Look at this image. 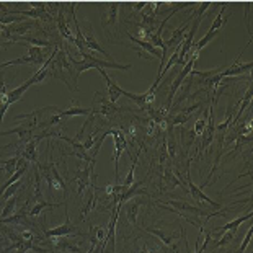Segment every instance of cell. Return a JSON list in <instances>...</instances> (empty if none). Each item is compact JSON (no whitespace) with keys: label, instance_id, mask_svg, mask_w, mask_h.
Segmentation results:
<instances>
[{"label":"cell","instance_id":"obj_1","mask_svg":"<svg viewBox=\"0 0 253 253\" xmlns=\"http://www.w3.org/2000/svg\"><path fill=\"white\" fill-rule=\"evenodd\" d=\"M47 77L57 79L67 85V88L71 91L79 90V75L75 72V69L72 66V62L69 61V52L57 49L54 59H52L51 66H49V74Z\"/></svg>","mask_w":253,"mask_h":253},{"label":"cell","instance_id":"obj_2","mask_svg":"<svg viewBox=\"0 0 253 253\" xmlns=\"http://www.w3.org/2000/svg\"><path fill=\"white\" fill-rule=\"evenodd\" d=\"M82 54V61H77V59L71 57L69 54V61L72 62V66L75 69L77 75H80L85 71H90V69H116V71H129L131 66L129 64H118V62H113V61H105V59H98L95 56H90L87 52H80Z\"/></svg>","mask_w":253,"mask_h":253},{"label":"cell","instance_id":"obj_3","mask_svg":"<svg viewBox=\"0 0 253 253\" xmlns=\"http://www.w3.org/2000/svg\"><path fill=\"white\" fill-rule=\"evenodd\" d=\"M41 173L44 176V180L47 181V188H49V193L52 196L67 198V185H66V181L62 180V176L59 175L54 164L51 162L47 165H41Z\"/></svg>","mask_w":253,"mask_h":253},{"label":"cell","instance_id":"obj_4","mask_svg":"<svg viewBox=\"0 0 253 253\" xmlns=\"http://www.w3.org/2000/svg\"><path fill=\"white\" fill-rule=\"evenodd\" d=\"M95 5L98 7L101 13V28L111 38V33H115L118 26V12H120L121 3L106 2V3H95Z\"/></svg>","mask_w":253,"mask_h":253},{"label":"cell","instance_id":"obj_5","mask_svg":"<svg viewBox=\"0 0 253 253\" xmlns=\"http://www.w3.org/2000/svg\"><path fill=\"white\" fill-rule=\"evenodd\" d=\"M162 206H167V208H171L173 209L175 214H178V216L185 217L188 222H191L190 216H195V217H206L209 219V214L206 211H203V209H199L196 206H193V204L186 203V201H180V199H169L165 204Z\"/></svg>","mask_w":253,"mask_h":253},{"label":"cell","instance_id":"obj_6","mask_svg":"<svg viewBox=\"0 0 253 253\" xmlns=\"http://www.w3.org/2000/svg\"><path fill=\"white\" fill-rule=\"evenodd\" d=\"M123 204L118 203L115 208H111V217L106 227V237H105V247L103 253H116V225H118V217H120Z\"/></svg>","mask_w":253,"mask_h":253},{"label":"cell","instance_id":"obj_7","mask_svg":"<svg viewBox=\"0 0 253 253\" xmlns=\"http://www.w3.org/2000/svg\"><path fill=\"white\" fill-rule=\"evenodd\" d=\"M193 51V49H191ZM198 57H199V52H195L193 51V56L190 57V61H188L186 64H185V67H183V71L176 75V79L171 82V85H170V90H169V98H167V103L164 105V106H167V108H170V105H171V101H173V96H175V93L178 91V88L181 87V84H183V80H185L188 75H190V72L193 71V67H195V64H196V61H198Z\"/></svg>","mask_w":253,"mask_h":253},{"label":"cell","instance_id":"obj_8","mask_svg":"<svg viewBox=\"0 0 253 253\" xmlns=\"http://www.w3.org/2000/svg\"><path fill=\"white\" fill-rule=\"evenodd\" d=\"M125 108H120L116 106V103H111V101L96 91L95 93V100H93V105H91V115H101L105 118H110V116H115L118 111H121Z\"/></svg>","mask_w":253,"mask_h":253},{"label":"cell","instance_id":"obj_9","mask_svg":"<svg viewBox=\"0 0 253 253\" xmlns=\"http://www.w3.org/2000/svg\"><path fill=\"white\" fill-rule=\"evenodd\" d=\"M108 136H113V141H115V154H113V162H115V180L118 183L120 180V169H118V160H120L121 154L127 150V141L126 136L123 134L120 129H108Z\"/></svg>","mask_w":253,"mask_h":253},{"label":"cell","instance_id":"obj_10","mask_svg":"<svg viewBox=\"0 0 253 253\" xmlns=\"http://www.w3.org/2000/svg\"><path fill=\"white\" fill-rule=\"evenodd\" d=\"M186 183H188V191L191 193L193 199H195L198 204H203V206H209V208H214V209L220 208L219 203L212 201V199L209 198L208 195H204V191L201 190V188L196 186L195 183H193L191 175H190V162H188V165H186Z\"/></svg>","mask_w":253,"mask_h":253},{"label":"cell","instance_id":"obj_11","mask_svg":"<svg viewBox=\"0 0 253 253\" xmlns=\"http://www.w3.org/2000/svg\"><path fill=\"white\" fill-rule=\"evenodd\" d=\"M249 44H250V41H249ZM249 44H247L244 49L240 51V54L235 57V61L232 66H229V67H224L222 71L219 72V77L220 79H227V77H235V75H240V74H247V72H250L252 71V67H253V62H242L240 61V57L242 54H244V51L249 47Z\"/></svg>","mask_w":253,"mask_h":253},{"label":"cell","instance_id":"obj_12","mask_svg":"<svg viewBox=\"0 0 253 253\" xmlns=\"http://www.w3.org/2000/svg\"><path fill=\"white\" fill-rule=\"evenodd\" d=\"M191 21H193V15L185 21V23H181L178 28L171 31V35L169 36V40L164 41L167 51H175V47H178L181 44L183 40L186 38V31L190 30V26H191Z\"/></svg>","mask_w":253,"mask_h":253},{"label":"cell","instance_id":"obj_13","mask_svg":"<svg viewBox=\"0 0 253 253\" xmlns=\"http://www.w3.org/2000/svg\"><path fill=\"white\" fill-rule=\"evenodd\" d=\"M72 235H77V229L75 225L71 222V217H69V212L66 209V222L57 225L54 229H47L44 230V237L46 239H61V237H72Z\"/></svg>","mask_w":253,"mask_h":253},{"label":"cell","instance_id":"obj_14","mask_svg":"<svg viewBox=\"0 0 253 253\" xmlns=\"http://www.w3.org/2000/svg\"><path fill=\"white\" fill-rule=\"evenodd\" d=\"M144 198L142 196H134L131 198L129 201H126L123 206H125V211H126V219L127 222L132 225V227H136L137 224V216H139V209L144 204Z\"/></svg>","mask_w":253,"mask_h":253},{"label":"cell","instance_id":"obj_15","mask_svg":"<svg viewBox=\"0 0 253 253\" xmlns=\"http://www.w3.org/2000/svg\"><path fill=\"white\" fill-rule=\"evenodd\" d=\"M129 40H131V42H134V44L137 46V52H139V56L144 57V59H152V57H162V51L159 49V47H155L150 44L149 41H141V40H137V38H134L129 35Z\"/></svg>","mask_w":253,"mask_h":253},{"label":"cell","instance_id":"obj_16","mask_svg":"<svg viewBox=\"0 0 253 253\" xmlns=\"http://www.w3.org/2000/svg\"><path fill=\"white\" fill-rule=\"evenodd\" d=\"M98 74L105 79V82H106V96H108V100L111 101V103H116V101L123 96V88L110 77L108 74H106L105 69H98Z\"/></svg>","mask_w":253,"mask_h":253},{"label":"cell","instance_id":"obj_17","mask_svg":"<svg viewBox=\"0 0 253 253\" xmlns=\"http://www.w3.org/2000/svg\"><path fill=\"white\" fill-rule=\"evenodd\" d=\"M212 108H214V105L211 106V113H209V118H208V126L206 129H204V132L201 134V152H206L209 145L212 144L214 141V137H216V125H214V113H212Z\"/></svg>","mask_w":253,"mask_h":253},{"label":"cell","instance_id":"obj_18","mask_svg":"<svg viewBox=\"0 0 253 253\" xmlns=\"http://www.w3.org/2000/svg\"><path fill=\"white\" fill-rule=\"evenodd\" d=\"M57 30L64 40H67L69 42L74 44V35L71 28H69L67 18H66V3H59V12H57Z\"/></svg>","mask_w":253,"mask_h":253},{"label":"cell","instance_id":"obj_19","mask_svg":"<svg viewBox=\"0 0 253 253\" xmlns=\"http://www.w3.org/2000/svg\"><path fill=\"white\" fill-rule=\"evenodd\" d=\"M183 185V181L178 178V175L171 170V167H165L164 169V175H162V181H160V191H169V190H175Z\"/></svg>","mask_w":253,"mask_h":253},{"label":"cell","instance_id":"obj_20","mask_svg":"<svg viewBox=\"0 0 253 253\" xmlns=\"http://www.w3.org/2000/svg\"><path fill=\"white\" fill-rule=\"evenodd\" d=\"M93 165L95 164H88V167H85L82 170H77V175H75V183H77V195L80 196L82 193L87 190L91 185V171H93Z\"/></svg>","mask_w":253,"mask_h":253},{"label":"cell","instance_id":"obj_21","mask_svg":"<svg viewBox=\"0 0 253 253\" xmlns=\"http://www.w3.org/2000/svg\"><path fill=\"white\" fill-rule=\"evenodd\" d=\"M87 25H88V28L87 31L84 33V40H85V49H91V51H96V52H100V54H103L106 57V61H111V54L108 51H105L103 47H101L98 44V41L95 40V35H93V30H91V25H90V21H87Z\"/></svg>","mask_w":253,"mask_h":253},{"label":"cell","instance_id":"obj_22","mask_svg":"<svg viewBox=\"0 0 253 253\" xmlns=\"http://www.w3.org/2000/svg\"><path fill=\"white\" fill-rule=\"evenodd\" d=\"M31 85H35V84H33V80H31V77H30L28 80H25V82L21 84L20 87L13 88V90H10L8 93L5 95V96H2L0 100H3L8 106H10V105H13V103H17V101L21 100V96L25 95V91L28 90V88L31 87Z\"/></svg>","mask_w":253,"mask_h":253},{"label":"cell","instance_id":"obj_23","mask_svg":"<svg viewBox=\"0 0 253 253\" xmlns=\"http://www.w3.org/2000/svg\"><path fill=\"white\" fill-rule=\"evenodd\" d=\"M40 139L33 137L31 141H28L26 144H23V147L20 149V155L21 159L26 160V162H38V152H36V145Z\"/></svg>","mask_w":253,"mask_h":253},{"label":"cell","instance_id":"obj_24","mask_svg":"<svg viewBox=\"0 0 253 253\" xmlns=\"http://www.w3.org/2000/svg\"><path fill=\"white\" fill-rule=\"evenodd\" d=\"M252 93H253V90H252V85H249V88H247L245 91V95H244V98H242L240 101V108H239V113L232 118V125H239V120H240V116L244 115V111L249 108L250 103H252Z\"/></svg>","mask_w":253,"mask_h":253},{"label":"cell","instance_id":"obj_25","mask_svg":"<svg viewBox=\"0 0 253 253\" xmlns=\"http://www.w3.org/2000/svg\"><path fill=\"white\" fill-rule=\"evenodd\" d=\"M147 232H150L155 237H159V239L164 242V245H167V247H171L175 242H178V235H176V234H165L164 230H160V229L147 227Z\"/></svg>","mask_w":253,"mask_h":253},{"label":"cell","instance_id":"obj_26","mask_svg":"<svg viewBox=\"0 0 253 253\" xmlns=\"http://www.w3.org/2000/svg\"><path fill=\"white\" fill-rule=\"evenodd\" d=\"M252 217H253V214H252V209H250V211L247 212L245 216H242V217H237V219H234V220H230V222L225 224L222 229H216V232H219V235H220V234L227 232V230H237V229H239V225L244 224L245 220H250Z\"/></svg>","mask_w":253,"mask_h":253},{"label":"cell","instance_id":"obj_27","mask_svg":"<svg viewBox=\"0 0 253 253\" xmlns=\"http://www.w3.org/2000/svg\"><path fill=\"white\" fill-rule=\"evenodd\" d=\"M59 118H69V116H90L91 108H80V106H71L67 110H59Z\"/></svg>","mask_w":253,"mask_h":253},{"label":"cell","instance_id":"obj_28","mask_svg":"<svg viewBox=\"0 0 253 253\" xmlns=\"http://www.w3.org/2000/svg\"><path fill=\"white\" fill-rule=\"evenodd\" d=\"M57 206H61V203H49V201H38L33 208H31V211H30V214L28 216L30 217H38L40 214H42V211L44 209H54V208H57Z\"/></svg>","mask_w":253,"mask_h":253},{"label":"cell","instance_id":"obj_29","mask_svg":"<svg viewBox=\"0 0 253 253\" xmlns=\"http://www.w3.org/2000/svg\"><path fill=\"white\" fill-rule=\"evenodd\" d=\"M222 5V8L219 10V13H217V17L214 18V21H212V25H211V28H209L208 31H219L222 26L225 25V21H227V17H225V10L229 8V5L230 3H220Z\"/></svg>","mask_w":253,"mask_h":253},{"label":"cell","instance_id":"obj_30","mask_svg":"<svg viewBox=\"0 0 253 253\" xmlns=\"http://www.w3.org/2000/svg\"><path fill=\"white\" fill-rule=\"evenodd\" d=\"M96 201H98V198H96V193H95L93 190H90L88 199H87V201H85L84 208H82V211H80V217H79V220H84L85 217L88 216V214L91 212V209L95 208Z\"/></svg>","mask_w":253,"mask_h":253},{"label":"cell","instance_id":"obj_31","mask_svg":"<svg viewBox=\"0 0 253 253\" xmlns=\"http://www.w3.org/2000/svg\"><path fill=\"white\" fill-rule=\"evenodd\" d=\"M18 201H20V196H13V198H10L7 203H5V206L2 209V214H0V220L10 217V216H12V212L17 211Z\"/></svg>","mask_w":253,"mask_h":253},{"label":"cell","instance_id":"obj_32","mask_svg":"<svg viewBox=\"0 0 253 253\" xmlns=\"http://www.w3.org/2000/svg\"><path fill=\"white\" fill-rule=\"evenodd\" d=\"M21 162H23V159L18 157V155H17V157H12V159H7V160H5V162H3V171L7 173L5 176H8V178H10V176H12V175L15 173V171L18 170V165H20Z\"/></svg>","mask_w":253,"mask_h":253},{"label":"cell","instance_id":"obj_33","mask_svg":"<svg viewBox=\"0 0 253 253\" xmlns=\"http://www.w3.org/2000/svg\"><path fill=\"white\" fill-rule=\"evenodd\" d=\"M217 35H219V31H208V33L204 35V36L201 38V40H199V41L196 42V44H193L191 49L195 51V52H201V49H204V47H206V46L209 44V42H211Z\"/></svg>","mask_w":253,"mask_h":253},{"label":"cell","instance_id":"obj_34","mask_svg":"<svg viewBox=\"0 0 253 253\" xmlns=\"http://www.w3.org/2000/svg\"><path fill=\"white\" fill-rule=\"evenodd\" d=\"M21 180H23V178H21ZM21 180H18L17 183H13L12 186H8L7 190L3 191V195L0 196V201H2V203H7L10 198H13V196H15V193H17V191L20 190V188H21V185H23V181H21Z\"/></svg>","mask_w":253,"mask_h":253},{"label":"cell","instance_id":"obj_35","mask_svg":"<svg viewBox=\"0 0 253 253\" xmlns=\"http://www.w3.org/2000/svg\"><path fill=\"white\" fill-rule=\"evenodd\" d=\"M208 126V111L204 113V115L201 118H198L196 123H195V129H193V132H195V136L201 137V134L204 132V129H206Z\"/></svg>","mask_w":253,"mask_h":253},{"label":"cell","instance_id":"obj_36","mask_svg":"<svg viewBox=\"0 0 253 253\" xmlns=\"http://www.w3.org/2000/svg\"><path fill=\"white\" fill-rule=\"evenodd\" d=\"M235 235H237V230H227V232L220 234L217 239V247H224V245L230 244V242L235 239Z\"/></svg>","mask_w":253,"mask_h":253},{"label":"cell","instance_id":"obj_37","mask_svg":"<svg viewBox=\"0 0 253 253\" xmlns=\"http://www.w3.org/2000/svg\"><path fill=\"white\" fill-rule=\"evenodd\" d=\"M252 235H253V229H249V232H247L245 239H244V242H242L240 249H239V252H237V253H244V252L247 250V247H249L250 240H252Z\"/></svg>","mask_w":253,"mask_h":253},{"label":"cell","instance_id":"obj_38","mask_svg":"<svg viewBox=\"0 0 253 253\" xmlns=\"http://www.w3.org/2000/svg\"><path fill=\"white\" fill-rule=\"evenodd\" d=\"M12 33H10V30L7 28L5 25H0V38H10Z\"/></svg>","mask_w":253,"mask_h":253},{"label":"cell","instance_id":"obj_39","mask_svg":"<svg viewBox=\"0 0 253 253\" xmlns=\"http://www.w3.org/2000/svg\"><path fill=\"white\" fill-rule=\"evenodd\" d=\"M8 93V90H7V84L3 82V80H0V98H2V96H5Z\"/></svg>","mask_w":253,"mask_h":253},{"label":"cell","instance_id":"obj_40","mask_svg":"<svg viewBox=\"0 0 253 253\" xmlns=\"http://www.w3.org/2000/svg\"><path fill=\"white\" fill-rule=\"evenodd\" d=\"M137 253H150V250L147 249V245H141V247H139V250H137Z\"/></svg>","mask_w":253,"mask_h":253}]
</instances>
